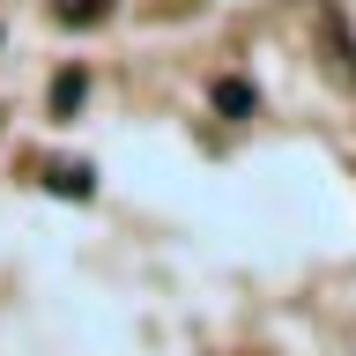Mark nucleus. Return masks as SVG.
I'll list each match as a JSON object with an SVG mask.
<instances>
[{
    "label": "nucleus",
    "mask_w": 356,
    "mask_h": 356,
    "mask_svg": "<svg viewBox=\"0 0 356 356\" xmlns=\"http://www.w3.org/2000/svg\"><path fill=\"white\" fill-rule=\"evenodd\" d=\"M208 104H216V119H230V127H245V119L260 111V89L245 82V74H222V82L208 89Z\"/></svg>",
    "instance_id": "nucleus-1"
},
{
    "label": "nucleus",
    "mask_w": 356,
    "mask_h": 356,
    "mask_svg": "<svg viewBox=\"0 0 356 356\" xmlns=\"http://www.w3.org/2000/svg\"><path fill=\"white\" fill-rule=\"evenodd\" d=\"M44 186L60 200H89L97 193V171H89V163H44Z\"/></svg>",
    "instance_id": "nucleus-2"
},
{
    "label": "nucleus",
    "mask_w": 356,
    "mask_h": 356,
    "mask_svg": "<svg viewBox=\"0 0 356 356\" xmlns=\"http://www.w3.org/2000/svg\"><path fill=\"white\" fill-rule=\"evenodd\" d=\"M111 15V0H60V22H82V30H89V22H104Z\"/></svg>",
    "instance_id": "nucleus-4"
},
{
    "label": "nucleus",
    "mask_w": 356,
    "mask_h": 356,
    "mask_svg": "<svg viewBox=\"0 0 356 356\" xmlns=\"http://www.w3.org/2000/svg\"><path fill=\"white\" fill-rule=\"evenodd\" d=\"M82 97H89V74L82 67H60V74H52V119H74Z\"/></svg>",
    "instance_id": "nucleus-3"
}]
</instances>
